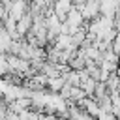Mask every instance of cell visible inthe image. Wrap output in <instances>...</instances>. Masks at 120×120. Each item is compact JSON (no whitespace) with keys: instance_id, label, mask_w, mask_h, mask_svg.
<instances>
[{"instance_id":"cell-1","label":"cell","mask_w":120,"mask_h":120,"mask_svg":"<svg viewBox=\"0 0 120 120\" xmlns=\"http://www.w3.org/2000/svg\"><path fill=\"white\" fill-rule=\"evenodd\" d=\"M112 28L120 34V11H116V13H114V17H112Z\"/></svg>"}]
</instances>
